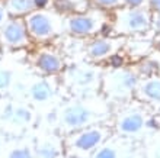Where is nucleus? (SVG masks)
<instances>
[{
  "mask_svg": "<svg viewBox=\"0 0 160 158\" xmlns=\"http://www.w3.org/2000/svg\"><path fill=\"white\" fill-rule=\"evenodd\" d=\"M95 3L99 4L101 7H115L124 3V0H95Z\"/></svg>",
  "mask_w": 160,
  "mask_h": 158,
  "instance_id": "412c9836",
  "label": "nucleus"
},
{
  "mask_svg": "<svg viewBox=\"0 0 160 158\" xmlns=\"http://www.w3.org/2000/svg\"><path fill=\"white\" fill-rule=\"evenodd\" d=\"M150 25V16L147 10L141 7H128L122 16H119V28L124 32H143Z\"/></svg>",
  "mask_w": 160,
  "mask_h": 158,
  "instance_id": "9d476101",
  "label": "nucleus"
},
{
  "mask_svg": "<svg viewBox=\"0 0 160 158\" xmlns=\"http://www.w3.org/2000/svg\"><path fill=\"white\" fill-rule=\"evenodd\" d=\"M148 4L153 10H156L157 13H160V0H148Z\"/></svg>",
  "mask_w": 160,
  "mask_h": 158,
  "instance_id": "b1692460",
  "label": "nucleus"
},
{
  "mask_svg": "<svg viewBox=\"0 0 160 158\" xmlns=\"http://www.w3.org/2000/svg\"><path fill=\"white\" fill-rule=\"evenodd\" d=\"M63 84L77 97L96 94L102 86V74L98 67L74 65L64 71Z\"/></svg>",
  "mask_w": 160,
  "mask_h": 158,
  "instance_id": "20e7f679",
  "label": "nucleus"
},
{
  "mask_svg": "<svg viewBox=\"0 0 160 158\" xmlns=\"http://www.w3.org/2000/svg\"><path fill=\"white\" fill-rule=\"evenodd\" d=\"M35 158H63L64 145L63 138L58 133L45 132L34 142Z\"/></svg>",
  "mask_w": 160,
  "mask_h": 158,
  "instance_id": "6e6552de",
  "label": "nucleus"
},
{
  "mask_svg": "<svg viewBox=\"0 0 160 158\" xmlns=\"http://www.w3.org/2000/svg\"><path fill=\"white\" fill-rule=\"evenodd\" d=\"M47 2H48V0H35L34 3H35L37 7H44V6L47 4Z\"/></svg>",
  "mask_w": 160,
  "mask_h": 158,
  "instance_id": "a878e982",
  "label": "nucleus"
},
{
  "mask_svg": "<svg viewBox=\"0 0 160 158\" xmlns=\"http://www.w3.org/2000/svg\"><path fill=\"white\" fill-rule=\"evenodd\" d=\"M13 81H15L13 71L10 68L0 65V97L3 94H6V93H9Z\"/></svg>",
  "mask_w": 160,
  "mask_h": 158,
  "instance_id": "6ab92c4d",
  "label": "nucleus"
},
{
  "mask_svg": "<svg viewBox=\"0 0 160 158\" xmlns=\"http://www.w3.org/2000/svg\"><path fill=\"white\" fill-rule=\"evenodd\" d=\"M2 41L12 48H21L28 44V33L22 22L13 21L3 28L2 31Z\"/></svg>",
  "mask_w": 160,
  "mask_h": 158,
  "instance_id": "f8f14e48",
  "label": "nucleus"
},
{
  "mask_svg": "<svg viewBox=\"0 0 160 158\" xmlns=\"http://www.w3.org/2000/svg\"><path fill=\"white\" fill-rule=\"evenodd\" d=\"M55 9L61 13L84 12L88 9V0H54Z\"/></svg>",
  "mask_w": 160,
  "mask_h": 158,
  "instance_id": "dca6fc26",
  "label": "nucleus"
},
{
  "mask_svg": "<svg viewBox=\"0 0 160 158\" xmlns=\"http://www.w3.org/2000/svg\"><path fill=\"white\" fill-rule=\"evenodd\" d=\"M0 58H2V54H0Z\"/></svg>",
  "mask_w": 160,
  "mask_h": 158,
  "instance_id": "473e14b6",
  "label": "nucleus"
},
{
  "mask_svg": "<svg viewBox=\"0 0 160 158\" xmlns=\"http://www.w3.org/2000/svg\"><path fill=\"white\" fill-rule=\"evenodd\" d=\"M121 44H117L114 39H108V38H101V39H95V41L88 46V58L92 61H101L103 58H108L112 55L115 51L119 48Z\"/></svg>",
  "mask_w": 160,
  "mask_h": 158,
  "instance_id": "ddd939ff",
  "label": "nucleus"
},
{
  "mask_svg": "<svg viewBox=\"0 0 160 158\" xmlns=\"http://www.w3.org/2000/svg\"><path fill=\"white\" fill-rule=\"evenodd\" d=\"M156 25H157V29H159V31H160V17H159V19H157V22H156Z\"/></svg>",
  "mask_w": 160,
  "mask_h": 158,
  "instance_id": "c85d7f7f",
  "label": "nucleus"
},
{
  "mask_svg": "<svg viewBox=\"0 0 160 158\" xmlns=\"http://www.w3.org/2000/svg\"><path fill=\"white\" fill-rule=\"evenodd\" d=\"M2 135H3V133H0V155L3 154V150H4V142H3V139H2Z\"/></svg>",
  "mask_w": 160,
  "mask_h": 158,
  "instance_id": "bb28decb",
  "label": "nucleus"
},
{
  "mask_svg": "<svg viewBox=\"0 0 160 158\" xmlns=\"http://www.w3.org/2000/svg\"><path fill=\"white\" fill-rule=\"evenodd\" d=\"M156 45H157V48H159V50H160V39H159V41H157V42H156Z\"/></svg>",
  "mask_w": 160,
  "mask_h": 158,
  "instance_id": "c756f323",
  "label": "nucleus"
},
{
  "mask_svg": "<svg viewBox=\"0 0 160 158\" xmlns=\"http://www.w3.org/2000/svg\"><path fill=\"white\" fill-rule=\"evenodd\" d=\"M108 64L111 67H114V68H119L124 64V57L121 54H118V52H114L112 55L108 57Z\"/></svg>",
  "mask_w": 160,
  "mask_h": 158,
  "instance_id": "aec40b11",
  "label": "nucleus"
},
{
  "mask_svg": "<svg viewBox=\"0 0 160 158\" xmlns=\"http://www.w3.org/2000/svg\"><path fill=\"white\" fill-rule=\"evenodd\" d=\"M102 13H80L67 21V29L74 35L86 36L92 35L102 28Z\"/></svg>",
  "mask_w": 160,
  "mask_h": 158,
  "instance_id": "1a4fd4ad",
  "label": "nucleus"
},
{
  "mask_svg": "<svg viewBox=\"0 0 160 158\" xmlns=\"http://www.w3.org/2000/svg\"><path fill=\"white\" fill-rule=\"evenodd\" d=\"M138 84V77L131 71H114L102 75V90L109 99H124L134 92Z\"/></svg>",
  "mask_w": 160,
  "mask_h": 158,
  "instance_id": "39448f33",
  "label": "nucleus"
},
{
  "mask_svg": "<svg viewBox=\"0 0 160 158\" xmlns=\"http://www.w3.org/2000/svg\"><path fill=\"white\" fill-rule=\"evenodd\" d=\"M55 17L51 13L45 12H37L32 13L28 21V31L34 38H37L38 41H45L50 39L57 33V28H55Z\"/></svg>",
  "mask_w": 160,
  "mask_h": 158,
  "instance_id": "0eeeda50",
  "label": "nucleus"
},
{
  "mask_svg": "<svg viewBox=\"0 0 160 158\" xmlns=\"http://www.w3.org/2000/svg\"><path fill=\"white\" fill-rule=\"evenodd\" d=\"M108 109L105 102L99 103L96 100V94L79 97V100L64 104L58 112L52 113V121L50 123L55 126L58 133H67L86 128V126L102 123L105 117H108Z\"/></svg>",
  "mask_w": 160,
  "mask_h": 158,
  "instance_id": "f257e3e1",
  "label": "nucleus"
},
{
  "mask_svg": "<svg viewBox=\"0 0 160 158\" xmlns=\"http://www.w3.org/2000/svg\"><path fill=\"white\" fill-rule=\"evenodd\" d=\"M147 126L148 128H153V129H157V128H160V123H157L156 117H152V119L147 121Z\"/></svg>",
  "mask_w": 160,
  "mask_h": 158,
  "instance_id": "393cba45",
  "label": "nucleus"
},
{
  "mask_svg": "<svg viewBox=\"0 0 160 158\" xmlns=\"http://www.w3.org/2000/svg\"><path fill=\"white\" fill-rule=\"evenodd\" d=\"M125 158H134V157H132V155H128V157H125Z\"/></svg>",
  "mask_w": 160,
  "mask_h": 158,
  "instance_id": "2f4dec72",
  "label": "nucleus"
},
{
  "mask_svg": "<svg viewBox=\"0 0 160 158\" xmlns=\"http://www.w3.org/2000/svg\"><path fill=\"white\" fill-rule=\"evenodd\" d=\"M3 158H35L34 145L25 136L12 138V142L3 150Z\"/></svg>",
  "mask_w": 160,
  "mask_h": 158,
  "instance_id": "4468645a",
  "label": "nucleus"
},
{
  "mask_svg": "<svg viewBox=\"0 0 160 158\" xmlns=\"http://www.w3.org/2000/svg\"><path fill=\"white\" fill-rule=\"evenodd\" d=\"M154 158H160V146L157 148L156 151H154Z\"/></svg>",
  "mask_w": 160,
  "mask_h": 158,
  "instance_id": "cd10ccee",
  "label": "nucleus"
},
{
  "mask_svg": "<svg viewBox=\"0 0 160 158\" xmlns=\"http://www.w3.org/2000/svg\"><path fill=\"white\" fill-rule=\"evenodd\" d=\"M54 75H37L32 77L26 92V99L29 100L34 106H42V104L51 102L55 93V86L52 83Z\"/></svg>",
  "mask_w": 160,
  "mask_h": 158,
  "instance_id": "423d86ee",
  "label": "nucleus"
},
{
  "mask_svg": "<svg viewBox=\"0 0 160 158\" xmlns=\"http://www.w3.org/2000/svg\"><path fill=\"white\" fill-rule=\"evenodd\" d=\"M119 157V150L118 146L114 144H111L109 139H106L99 148L92 154L90 158H118Z\"/></svg>",
  "mask_w": 160,
  "mask_h": 158,
  "instance_id": "a211bd4d",
  "label": "nucleus"
},
{
  "mask_svg": "<svg viewBox=\"0 0 160 158\" xmlns=\"http://www.w3.org/2000/svg\"><path fill=\"white\" fill-rule=\"evenodd\" d=\"M141 93L147 100L160 102V79L147 80L141 86Z\"/></svg>",
  "mask_w": 160,
  "mask_h": 158,
  "instance_id": "f3484780",
  "label": "nucleus"
},
{
  "mask_svg": "<svg viewBox=\"0 0 160 158\" xmlns=\"http://www.w3.org/2000/svg\"><path fill=\"white\" fill-rule=\"evenodd\" d=\"M111 138V128L102 123L86 126L64 135L63 145L67 158H90L99 146Z\"/></svg>",
  "mask_w": 160,
  "mask_h": 158,
  "instance_id": "f03ea898",
  "label": "nucleus"
},
{
  "mask_svg": "<svg viewBox=\"0 0 160 158\" xmlns=\"http://www.w3.org/2000/svg\"><path fill=\"white\" fill-rule=\"evenodd\" d=\"M2 19H3V13L0 12V22H2Z\"/></svg>",
  "mask_w": 160,
  "mask_h": 158,
  "instance_id": "7c9ffc66",
  "label": "nucleus"
},
{
  "mask_svg": "<svg viewBox=\"0 0 160 158\" xmlns=\"http://www.w3.org/2000/svg\"><path fill=\"white\" fill-rule=\"evenodd\" d=\"M144 117L141 113L138 112H131L128 115H124L122 117H119L118 121V131L124 135L128 133H135L138 132L140 129L144 126Z\"/></svg>",
  "mask_w": 160,
  "mask_h": 158,
  "instance_id": "2eb2a0df",
  "label": "nucleus"
},
{
  "mask_svg": "<svg viewBox=\"0 0 160 158\" xmlns=\"http://www.w3.org/2000/svg\"><path fill=\"white\" fill-rule=\"evenodd\" d=\"M141 68H147V70L141 71L144 75H153L154 74V71L157 70V64L154 63V61H148V63L141 64Z\"/></svg>",
  "mask_w": 160,
  "mask_h": 158,
  "instance_id": "4be33fe9",
  "label": "nucleus"
},
{
  "mask_svg": "<svg viewBox=\"0 0 160 158\" xmlns=\"http://www.w3.org/2000/svg\"><path fill=\"white\" fill-rule=\"evenodd\" d=\"M34 121V112L22 100H6L0 108V131L10 138L23 136Z\"/></svg>",
  "mask_w": 160,
  "mask_h": 158,
  "instance_id": "7ed1b4c3",
  "label": "nucleus"
},
{
  "mask_svg": "<svg viewBox=\"0 0 160 158\" xmlns=\"http://www.w3.org/2000/svg\"><path fill=\"white\" fill-rule=\"evenodd\" d=\"M35 70L41 75H55L60 74L64 68L63 60L54 51H41L32 61Z\"/></svg>",
  "mask_w": 160,
  "mask_h": 158,
  "instance_id": "9b49d317",
  "label": "nucleus"
},
{
  "mask_svg": "<svg viewBox=\"0 0 160 158\" xmlns=\"http://www.w3.org/2000/svg\"><path fill=\"white\" fill-rule=\"evenodd\" d=\"M147 0H124V4H127L128 7L134 9V7H143V4Z\"/></svg>",
  "mask_w": 160,
  "mask_h": 158,
  "instance_id": "5701e85b",
  "label": "nucleus"
}]
</instances>
